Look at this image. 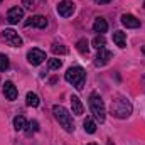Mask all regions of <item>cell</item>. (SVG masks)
<instances>
[{
    "label": "cell",
    "mask_w": 145,
    "mask_h": 145,
    "mask_svg": "<svg viewBox=\"0 0 145 145\" xmlns=\"http://www.w3.org/2000/svg\"><path fill=\"white\" fill-rule=\"evenodd\" d=\"M110 111H111V116L118 118V120H125L132 115L133 111V106L132 103L125 98V96H118L116 100L111 101V106H110Z\"/></svg>",
    "instance_id": "1"
},
{
    "label": "cell",
    "mask_w": 145,
    "mask_h": 145,
    "mask_svg": "<svg viewBox=\"0 0 145 145\" xmlns=\"http://www.w3.org/2000/svg\"><path fill=\"white\" fill-rule=\"evenodd\" d=\"M52 113H54L56 121H57L68 133H72V132H74V123H72L71 113L64 108L63 105H54V106H52Z\"/></svg>",
    "instance_id": "2"
},
{
    "label": "cell",
    "mask_w": 145,
    "mask_h": 145,
    "mask_svg": "<svg viewBox=\"0 0 145 145\" xmlns=\"http://www.w3.org/2000/svg\"><path fill=\"white\" fill-rule=\"evenodd\" d=\"M88 103H89V110H91L95 120L100 121V123H103V121H105V116H106V108H105L103 98H101L96 91H93V93L89 95V101H88Z\"/></svg>",
    "instance_id": "3"
},
{
    "label": "cell",
    "mask_w": 145,
    "mask_h": 145,
    "mask_svg": "<svg viewBox=\"0 0 145 145\" xmlns=\"http://www.w3.org/2000/svg\"><path fill=\"white\" fill-rule=\"evenodd\" d=\"M64 78H66V81L69 84H72L76 89H83L84 81H86V71L81 66H72V68H69L66 71Z\"/></svg>",
    "instance_id": "4"
},
{
    "label": "cell",
    "mask_w": 145,
    "mask_h": 145,
    "mask_svg": "<svg viewBox=\"0 0 145 145\" xmlns=\"http://www.w3.org/2000/svg\"><path fill=\"white\" fill-rule=\"evenodd\" d=\"M2 40L3 42H7L10 47H20L22 46V37L19 36V32L17 31H14V29H3L2 31Z\"/></svg>",
    "instance_id": "5"
},
{
    "label": "cell",
    "mask_w": 145,
    "mask_h": 145,
    "mask_svg": "<svg viewBox=\"0 0 145 145\" xmlns=\"http://www.w3.org/2000/svg\"><path fill=\"white\" fill-rule=\"evenodd\" d=\"M56 10H57V14L61 17L68 19V17H71L72 14L76 12V5H74V2H71V0H63V2L57 3Z\"/></svg>",
    "instance_id": "6"
},
{
    "label": "cell",
    "mask_w": 145,
    "mask_h": 145,
    "mask_svg": "<svg viewBox=\"0 0 145 145\" xmlns=\"http://www.w3.org/2000/svg\"><path fill=\"white\" fill-rule=\"evenodd\" d=\"M44 59H47L46 57V52L42 51V49H31L29 52H27V61H29V64H32V66H39V64H42L44 63Z\"/></svg>",
    "instance_id": "7"
},
{
    "label": "cell",
    "mask_w": 145,
    "mask_h": 145,
    "mask_svg": "<svg viewBox=\"0 0 145 145\" xmlns=\"http://www.w3.org/2000/svg\"><path fill=\"white\" fill-rule=\"evenodd\" d=\"M24 19V8L22 7H12L8 12H7V20L12 24V25H15V24H19L20 20Z\"/></svg>",
    "instance_id": "8"
},
{
    "label": "cell",
    "mask_w": 145,
    "mask_h": 145,
    "mask_svg": "<svg viewBox=\"0 0 145 145\" xmlns=\"http://www.w3.org/2000/svg\"><path fill=\"white\" fill-rule=\"evenodd\" d=\"M25 27H37V29H46L47 27V19L44 15H32L24 22Z\"/></svg>",
    "instance_id": "9"
},
{
    "label": "cell",
    "mask_w": 145,
    "mask_h": 145,
    "mask_svg": "<svg viewBox=\"0 0 145 145\" xmlns=\"http://www.w3.org/2000/svg\"><path fill=\"white\" fill-rule=\"evenodd\" d=\"M113 57V54L110 52L108 49H98V54H96V57H95V66H98V68H101V66H106L110 63V59Z\"/></svg>",
    "instance_id": "10"
},
{
    "label": "cell",
    "mask_w": 145,
    "mask_h": 145,
    "mask_svg": "<svg viewBox=\"0 0 145 145\" xmlns=\"http://www.w3.org/2000/svg\"><path fill=\"white\" fill-rule=\"evenodd\" d=\"M120 22H121L127 29H137V27H140V20H138L135 15H132V14H123V15L120 17Z\"/></svg>",
    "instance_id": "11"
},
{
    "label": "cell",
    "mask_w": 145,
    "mask_h": 145,
    "mask_svg": "<svg viewBox=\"0 0 145 145\" xmlns=\"http://www.w3.org/2000/svg\"><path fill=\"white\" fill-rule=\"evenodd\" d=\"M17 88L12 81H5L3 83V96L8 100V101H15L17 100Z\"/></svg>",
    "instance_id": "12"
},
{
    "label": "cell",
    "mask_w": 145,
    "mask_h": 145,
    "mask_svg": "<svg viewBox=\"0 0 145 145\" xmlns=\"http://www.w3.org/2000/svg\"><path fill=\"white\" fill-rule=\"evenodd\" d=\"M69 101H71V111L76 115V116H81V115H83V111H84V106H83L81 100H79L76 95H71Z\"/></svg>",
    "instance_id": "13"
},
{
    "label": "cell",
    "mask_w": 145,
    "mask_h": 145,
    "mask_svg": "<svg viewBox=\"0 0 145 145\" xmlns=\"http://www.w3.org/2000/svg\"><path fill=\"white\" fill-rule=\"evenodd\" d=\"M93 31L98 32V36H103L105 32H108V22H106L103 17H98V19L93 22Z\"/></svg>",
    "instance_id": "14"
},
{
    "label": "cell",
    "mask_w": 145,
    "mask_h": 145,
    "mask_svg": "<svg viewBox=\"0 0 145 145\" xmlns=\"http://www.w3.org/2000/svg\"><path fill=\"white\" fill-rule=\"evenodd\" d=\"M113 42H115L120 49L127 47V36H125V32H121V31H115V32H113Z\"/></svg>",
    "instance_id": "15"
},
{
    "label": "cell",
    "mask_w": 145,
    "mask_h": 145,
    "mask_svg": "<svg viewBox=\"0 0 145 145\" xmlns=\"http://www.w3.org/2000/svg\"><path fill=\"white\" fill-rule=\"evenodd\" d=\"M83 128H84L86 133H95V132H96V121H95L93 118L86 116V120L83 121Z\"/></svg>",
    "instance_id": "16"
},
{
    "label": "cell",
    "mask_w": 145,
    "mask_h": 145,
    "mask_svg": "<svg viewBox=\"0 0 145 145\" xmlns=\"http://www.w3.org/2000/svg\"><path fill=\"white\" fill-rule=\"evenodd\" d=\"M25 103H27L29 106H32V108H37V106H39V103H40V100H39V96H37L36 93L29 91V93L25 95Z\"/></svg>",
    "instance_id": "17"
},
{
    "label": "cell",
    "mask_w": 145,
    "mask_h": 145,
    "mask_svg": "<svg viewBox=\"0 0 145 145\" xmlns=\"http://www.w3.org/2000/svg\"><path fill=\"white\" fill-rule=\"evenodd\" d=\"M25 127H27V120H25L22 115H19V116H15V118H14V128H15L17 132L25 130Z\"/></svg>",
    "instance_id": "18"
},
{
    "label": "cell",
    "mask_w": 145,
    "mask_h": 145,
    "mask_svg": "<svg viewBox=\"0 0 145 145\" xmlns=\"http://www.w3.org/2000/svg\"><path fill=\"white\" fill-rule=\"evenodd\" d=\"M76 49H78L81 54H88V51H89V42L83 37V39H79V40L76 42Z\"/></svg>",
    "instance_id": "19"
},
{
    "label": "cell",
    "mask_w": 145,
    "mask_h": 145,
    "mask_svg": "<svg viewBox=\"0 0 145 145\" xmlns=\"http://www.w3.org/2000/svg\"><path fill=\"white\" fill-rule=\"evenodd\" d=\"M42 2L44 0H22V5L25 8H29V10H36V8H39L42 5Z\"/></svg>",
    "instance_id": "20"
},
{
    "label": "cell",
    "mask_w": 145,
    "mask_h": 145,
    "mask_svg": "<svg viewBox=\"0 0 145 145\" xmlns=\"http://www.w3.org/2000/svg\"><path fill=\"white\" fill-rule=\"evenodd\" d=\"M61 66H63V61H61V59H57V57H52V59H49V61H47V68H49L51 71L61 69Z\"/></svg>",
    "instance_id": "21"
},
{
    "label": "cell",
    "mask_w": 145,
    "mask_h": 145,
    "mask_svg": "<svg viewBox=\"0 0 145 145\" xmlns=\"http://www.w3.org/2000/svg\"><path fill=\"white\" fill-rule=\"evenodd\" d=\"M36 132H39V121H37V120H32V121L27 123L25 133H27V135H32V133H36Z\"/></svg>",
    "instance_id": "22"
},
{
    "label": "cell",
    "mask_w": 145,
    "mask_h": 145,
    "mask_svg": "<svg viewBox=\"0 0 145 145\" xmlns=\"http://www.w3.org/2000/svg\"><path fill=\"white\" fill-rule=\"evenodd\" d=\"M91 44H93V47L95 49H103L105 47V44H106V39L103 36H96L93 40H91Z\"/></svg>",
    "instance_id": "23"
},
{
    "label": "cell",
    "mask_w": 145,
    "mask_h": 145,
    "mask_svg": "<svg viewBox=\"0 0 145 145\" xmlns=\"http://www.w3.org/2000/svg\"><path fill=\"white\" fill-rule=\"evenodd\" d=\"M51 51H52L54 54H68V47H64L63 44H57V42H54V44L51 46Z\"/></svg>",
    "instance_id": "24"
},
{
    "label": "cell",
    "mask_w": 145,
    "mask_h": 145,
    "mask_svg": "<svg viewBox=\"0 0 145 145\" xmlns=\"http://www.w3.org/2000/svg\"><path fill=\"white\" fill-rule=\"evenodd\" d=\"M10 66V61L5 54H0V71H7Z\"/></svg>",
    "instance_id": "25"
},
{
    "label": "cell",
    "mask_w": 145,
    "mask_h": 145,
    "mask_svg": "<svg viewBox=\"0 0 145 145\" xmlns=\"http://www.w3.org/2000/svg\"><path fill=\"white\" fill-rule=\"evenodd\" d=\"M96 3H100V5H105V3H110L111 0H95Z\"/></svg>",
    "instance_id": "26"
},
{
    "label": "cell",
    "mask_w": 145,
    "mask_h": 145,
    "mask_svg": "<svg viewBox=\"0 0 145 145\" xmlns=\"http://www.w3.org/2000/svg\"><path fill=\"white\" fill-rule=\"evenodd\" d=\"M142 52H144V56H145V46H144V47H142Z\"/></svg>",
    "instance_id": "27"
},
{
    "label": "cell",
    "mask_w": 145,
    "mask_h": 145,
    "mask_svg": "<svg viewBox=\"0 0 145 145\" xmlns=\"http://www.w3.org/2000/svg\"><path fill=\"white\" fill-rule=\"evenodd\" d=\"M88 145H98V144H88Z\"/></svg>",
    "instance_id": "28"
},
{
    "label": "cell",
    "mask_w": 145,
    "mask_h": 145,
    "mask_svg": "<svg viewBox=\"0 0 145 145\" xmlns=\"http://www.w3.org/2000/svg\"><path fill=\"white\" fill-rule=\"evenodd\" d=\"M144 83H145V76H144Z\"/></svg>",
    "instance_id": "29"
},
{
    "label": "cell",
    "mask_w": 145,
    "mask_h": 145,
    "mask_svg": "<svg viewBox=\"0 0 145 145\" xmlns=\"http://www.w3.org/2000/svg\"><path fill=\"white\" fill-rule=\"evenodd\" d=\"M0 3H2V0H0Z\"/></svg>",
    "instance_id": "30"
},
{
    "label": "cell",
    "mask_w": 145,
    "mask_h": 145,
    "mask_svg": "<svg viewBox=\"0 0 145 145\" xmlns=\"http://www.w3.org/2000/svg\"><path fill=\"white\" fill-rule=\"evenodd\" d=\"M144 7H145V3H144Z\"/></svg>",
    "instance_id": "31"
}]
</instances>
